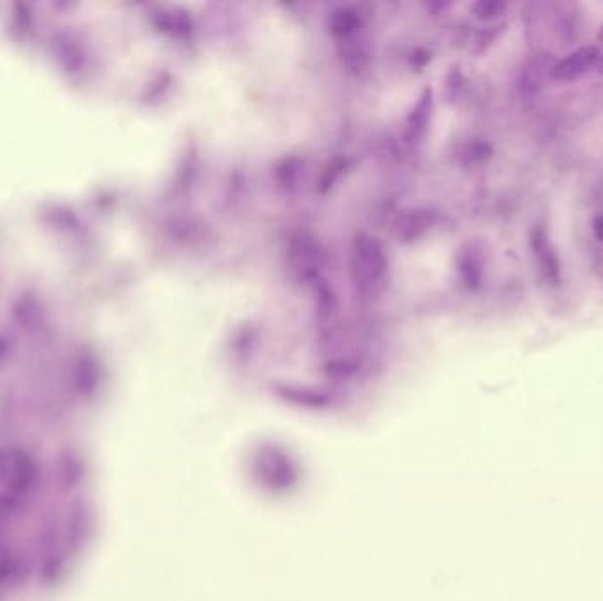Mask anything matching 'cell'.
I'll use <instances>...</instances> for the list:
<instances>
[{"instance_id": "cell-6", "label": "cell", "mask_w": 603, "mask_h": 601, "mask_svg": "<svg viewBox=\"0 0 603 601\" xmlns=\"http://www.w3.org/2000/svg\"><path fill=\"white\" fill-rule=\"evenodd\" d=\"M82 476V467L80 464L76 462V458L73 457H67L64 462H62V478H64V483L67 487L74 485Z\"/></svg>"}, {"instance_id": "cell-5", "label": "cell", "mask_w": 603, "mask_h": 601, "mask_svg": "<svg viewBox=\"0 0 603 601\" xmlns=\"http://www.w3.org/2000/svg\"><path fill=\"white\" fill-rule=\"evenodd\" d=\"M505 9H506V4L497 2V0H485V2H478L474 5L476 16H480L483 20L497 18V16H501L505 12Z\"/></svg>"}, {"instance_id": "cell-4", "label": "cell", "mask_w": 603, "mask_h": 601, "mask_svg": "<svg viewBox=\"0 0 603 601\" xmlns=\"http://www.w3.org/2000/svg\"><path fill=\"white\" fill-rule=\"evenodd\" d=\"M554 64L549 62L547 55H536L533 57L524 73H522V90L531 96L535 94L540 87H542V82L545 80V76H551V69H552Z\"/></svg>"}, {"instance_id": "cell-2", "label": "cell", "mask_w": 603, "mask_h": 601, "mask_svg": "<svg viewBox=\"0 0 603 601\" xmlns=\"http://www.w3.org/2000/svg\"><path fill=\"white\" fill-rule=\"evenodd\" d=\"M2 471L9 490L14 494H25L27 490H30L37 476V467L30 455L25 451H14L11 458L2 465Z\"/></svg>"}, {"instance_id": "cell-9", "label": "cell", "mask_w": 603, "mask_h": 601, "mask_svg": "<svg viewBox=\"0 0 603 601\" xmlns=\"http://www.w3.org/2000/svg\"><path fill=\"white\" fill-rule=\"evenodd\" d=\"M599 41L603 44V25L600 27V30H599Z\"/></svg>"}, {"instance_id": "cell-1", "label": "cell", "mask_w": 603, "mask_h": 601, "mask_svg": "<svg viewBox=\"0 0 603 601\" xmlns=\"http://www.w3.org/2000/svg\"><path fill=\"white\" fill-rule=\"evenodd\" d=\"M600 59V50L593 44L581 46L570 51L561 60L554 62L551 69V78L556 82H576L584 78L593 67H597Z\"/></svg>"}, {"instance_id": "cell-3", "label": "cell", "mask_w": 603, "mask_h": 601, "mask_svg": "<svg viewBox=\"0 0 603 601\" xmlns=\"http://www.w3.org/2000/svg\"><path fill=\"white\" fill-rule=\"evenodd\" d=\"M529 242H531V251L540 267V272L549 283L558 286L561 283V261L551 238L547 237L544 230L538 228V230H533Z\"/></svg>"}, {"instance_id": "cell-7", "label": "cell", "mask_w": 603, "mask_h": 601, "mask_svg": "<svg viewBox=\"0 0 603 601\" xmlns=\"http://www.w3.org/2000/svg\"><path fill=\"white\" fill-rule=\"evenodd\" d=\"M593 233L603 244V212L593 219Z\"/></svg>"}, {"instance_id": "cell-8", "label": "cell", "mask_w": 603, "mask_h": 601, "mask_svg": "<svg viewBox=\"0 0 603 601\" xmlns=\"http://www.w3.org/2000/svg\"><path fill=\"white\" fill-rule=\"evenodd\" d=\"M597 69L600 71V74H603V55H600V59H599V64H597Z\"/></svg>"}]
</instances>
